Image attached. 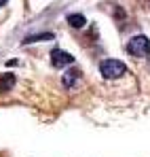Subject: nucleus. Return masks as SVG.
Listing matches in <instances>:
<instances>
[{
  "mask_svg": "<svg viewBox=\"0 0 150 157\" xmlns=\"http://www.w3.org/2000/svg\"><path fill=\"white\" fill-rule=\"evenodd\" d=\"M127 53L133 55V57H148L150 55V38L144 36V34L133 36V38L127 43Z\"/></svg>",
  "mask_w": 150,
  "mask_h": 157,
  "instance_id": "nucleus-1",
  "label": "nucleus"
},
{
  "mask_svg": "<svg viewBox=\"0 0 150 157\" xmlns=\"http://www.w3.org/2000/svg\"><path fill=\"white\" fill-rule=\"evenodd\" d=\"M78 78H80V72H78L76 68H72V70H68V72L64 75V81H61V83H64L66 87H74V83Z\"/></svg>",
  "mask_w": 150,
  "mask_h": 157,
  "instance_id": "nucleus-5",
  "label": "nucleus"
},
{
  "mask_svg": "<svg viewBox=\"0 0 150 157\" xmlns=\"http://www.w3.org/2000/svg\"><path fill=\"white\" fill-rule=\"evenodd\" d=\"M6 2H9V0H0V9H2V6H4Z\"/></svg>",
  "mask_w": 150,
  "mask_h": 157,
  "instance_id": "nucleus-8",
  "label": "nucleus"
},
{
  "mask_svg": "<svg viewBox=\"0 0 150 157\" xmlns=\"http://www.w3.org/2000/svg\"><path fill=\"white\" fill-rule=\"evenodd\" d=\"M55 34L51 32H42V34H32V36H25L24 38V45H30V43H36V40H53Z\"/></svg>",
  "mask_w": 150,
  "mask_h": 157,
  "instance_id": "nucleus-4",
  "label": "nucleus"
},
{
  "mask_svg": "<svg viewBox=\"0 0 150 157\" xmlns=\"http://www.w3.org/2000/svg\"><path fill=\"white\" fill-rule=\"evenodd\" d=\"M15 85V75H0V91H9Z\"/></svg>",
  "mask_w": 150,
  "mask_h": 157,
  "instance_id": "nucleus-6",
  "label": "nucleus"
},
{
  "mask_svg": "<svg viewBox=\"0 0 150 157\" xmlns=\"http://www.w3.org/2000/svg\"><path fill=\"white\" fill-rule=\"evenodd\" d=\"M51 64H53L55 68L70 66V64H74V55H70V53L61 51V49H55V51H51Z\"/></svg>",
  "mask_w": 150,
  "mask_h": 157,
  "instance_id": "nucleus-3",
  "label": "nucleus"
},
{
  "mask_svg": "<svg viewBox=\"0 0 150 157\" xmlns=\"http://www.w3.org/2000/svg\"><path fill=\"white\" fill-rule=\"evenodd\" d=\"M68 24H70L72 28H85L87 19H85L80 13H76V15H70V17H68Z\"/></svg>",
  "mask_w": 150,
  "mask_h": 157,
  "instance_id": "nucleus-7",
  "label": "nucleus"
},
{
  "mask_svg": "<svg viewBox=\"0 0 150 157\" xmlns=\"http://www.w3.org/2000/svg\"><path fill=\"white\" fill-rule=\"evenodd\" d=\"M100 72L104 78H121L127 72V66L121 59H104L100 64Z\"/></svg>",
  "mask_w": 150,
  "mask_h": 157,
  "instance_id": "nucleus-2",
  "label": "nucleus"
}]
</instances>
